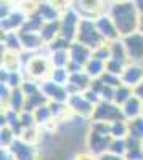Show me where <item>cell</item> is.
<instances>
[{"mask_svg":"<svg viewBox=\"0 0 143 160\" xmlns=\"http://www.w3.org/2000/svg\"><path fill=\"white\" fill-rule=\"evenodd\" d=\"M124 45L127 50L129 59L132 61L143 59V32H134V34L125 35Z\"/></svg>","mask_w":143,"mask_h":160,"instance_id":"2","label":"cell"},{"mask_svg":"<svg viewBox=\"0 0 143 160\" xmlns=\"http://www.w3.org/2000/svg\"><path fill=\"white\" fill-rule=\"evenodd\" d=\"M109 16L118 29L119 35H129L134 34L138 29L140 24V16H138V10L135 7V3H132V0L129 2H118L116 5H113Z\"/></svg>","mask_w":143,"mask_h":160,"instance_id":"1","label":"cell"},{"mask_svg":"<svg viewBox=\"0 0 143 160\" xmlns=\"http://www.w3.org/2000/svg\"><path fill=\"white\" fill-rule=\"evenodd\" d=\"M138 31L143 32V13H140V24H138Z\"/></svg>","mask_w":143,"mask_h":160,"instance_id":"14","label":"cell"},{"mask_svg":"<svg viewBox=\"0 0 143 160\" xmlns=\"http://www.w3.org/2000/svg\"><path fill=\"white\" fill-rule=\"evenodd\" d=\"M129 135L143 139V118H134L129 123Z\"/></svg>","mask_w":143,"mask_h":160,"instance_id":"9","label":"cell"},{"mask_svg":"<svg viewBox=\"0 0 143 160\" xmlns=\"http://www.w3.org/2000/svg\"><path fill=\"white\" fill-rule=\"evenodd\" d=\"M141 115H143V108H141Z\"/></svg>","mask_w":143,"mask_h":160,"instance_id":"16","label":"cell"},{"mask_svg":"<svg viewBox=\"0 0 143 160\" xmlns=\"http://www.w3.org/2000/svg\"><path fill=\"white\" fill-rule=\"evenodd\" d=\"M48 71V62L44 58H32L28 62V74L31 77H42Z\"/></svg>","mask_w":143,"mask_h":160,"instance_id":"6","label":"cell"},{"mask_svg":"<svg viewBox=\"0 0 143 160\" xmlns=\"http://www.w3.org/2000/svg\"><path fill=\"white\" fill-rule=\"evenodd\" d=\"M121 80L122 83L127 85V87H137L141 80H143V68L140 66H127L124 69V72L121 74Z\"/></svg>","mask_w":143,"mask_h":160,"instance_id":"4","label":"cell"},{"mask_svg":"<svg viewBox=\"0 0 143 160\" xmlns=\"http://www.w3.org/2000/svg\"><path fill=\"white\" fill-rule=\"evenodd\" d=\"M50 5H53L56 10H61V8H69V3L71 0H48Z\"/></svg>","mask_w":143,"mask_h":160,"instance_id":"10","label":"cell"},{"mask_svg":"<svg viewBox=\"0 0 143 160\" xmlns=\"http://www.w3.org/2000/svg\"><path fill=\"white\" fill-rule=\"evenodd\" d=\"M134 91H135V95L138 96V98H141L143 99V80L137 85V87H134Z\"/></svg>","mask_w":143,"mask_h":160,"instance_id":"12","label":"cell"},{"mask_svg":"<svg viewBox=\"0 0 143 160\" xmlns=\"http://www.w3.org/2000/svg\"><path fill=\"white\" fill-rule=\"evenodd\" d=\"M124 112L118 108L113 106L109 102H101L97 106V109L93 112V118L95 120H105V122H116L119 118H124Z\"/></svg>","mask_w":143,"mask_h":160,"instance_id":"3","label":"cell"},{"mask_svg":"<svg viewBox=\"0 0 143 160\" xmlns=\"http://www.w3.org/2000/svg\"><path fill=\"white\" fill-rule=\"evenodd\" d=\"M114 2H129V0H114Z\"/></svg>","mask_w":143,"mask_h":160,"instance_id":"15","label":"cell"},{"mask_svg":"<svg viewBox=\"0 0 143 160\" xmlns=\"http://www.w3.org/2000/svg\"><path fill=\"white\" fill-rule=\"evenodd\" d=\"M140 99H141V98H138V96L135 95V96H130V98L125 101L124 109H122V112H124L125 117H132V118H135V117L141 112L143 102H141Z\"/></svg>","mask_w":143,"mask_h":160,"instance_id":"7","label":"cell"},{"mask_svg":"<svg viewBox=\"0 0 143 160\" xmlns=\"http://www.w3.org/2000/svg\"><path fill=\"white\" fill-rule=\"evenodd\" d=\"M100 160H124L122 158V155H118V154H103L101 157H100Z\"/></svg>","mask_w":143,"mask_h":160,"instance_id":"11","label":"cell"},{"mask_svg":"<svg viewBox=\"0 0 143 160\" xmlns=\"http://www.w3.org/2000/svg\"><path fill=\"white\" fill-rule=\"evenodd\" d=\"M77 10L87 16H100L103 13V0H77Z\"/></svg>","mask_w":143,"mask_h":160,"instance_id":"5","label":"cell"},{"mask_svg":"<svg viewBox=\"0 0 143 160\" xmlns=\"http://www.w3.org/2000/svg\"><path fill=\"white\" fill-rule=\"evenodd\" d=\"M16 149H11L15 152V157L18 160H34V151L28 142H16Z\"/></svg>","mask_w":143,"mask_h":160,"instance_id":"8","label":"cell"},{"mask_svg":"<svg viewBox=\"0 0 143 160\" xmlns=\"http://www.w3.org/2000/svg\"><path fill=\"white\" fill-rule=\"evenodd\" d=\"M134 3H135L137 10H138L140 13H143V0H134Z\"/></svg>","mask_w":143,"mask_h":160,"instance_id":"13","label":"cell"}]
</instances>
